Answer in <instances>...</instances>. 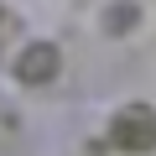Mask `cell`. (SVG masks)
<instances>
[{
    "label": "cell",
    "instance_id": "6da1fadb",
    "mask_svg": "<svg viewBox=\"0 0 156 156\" xmlns=\"http://www.w3.org/2000/svg\"><path fill=\"white\" fill-rule=\"evenodd\" d=\"M109 146H120V151H151L156 146V109L151 104H125V109H115V120H109Z\"/></svg>",
    "mask_w": 156,
    "mask_h": 156
},
{
    "label": "cell",
    "instance_id": "7a4b0ae2",
    "mask_svg": "<svg viewBox=\"0 0 156 156\" xmlns=\"http://www.w3.org/2000/svg\"><path fill=\"white\" fill-rule=\"evenodd\" d=\"M16 73L26 78V83H47V78L57 73V52H52L47 42H37V47H26V52L16 57Z\"/></svg>",
    "mask_w": 156,
    "mask_h": 156
}]
</instances>
